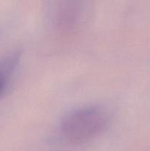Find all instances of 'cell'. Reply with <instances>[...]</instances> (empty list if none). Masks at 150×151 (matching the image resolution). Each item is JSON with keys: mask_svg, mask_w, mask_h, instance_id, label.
<instances>
[{"mask_svg": "<svg viewBox=\"0 0 150 151\" xmlns=\"http://www.w3.org/2000/svg\"><path fill=\"white\" fill-rule=\"evenodd\" d=\"M108 123L109 115L103 108L87 106L65 116L60 124V131L69 142L82 144L100 135Z\"/></svg>", "mask_w": 150, "mask_h": 151, "instance_id": "1", "label": "cell"}, {"mask_svg": "<svg viewBox=\"0 0 150 151\" xmlns=\"http://www.w3.org/2000/svg\"><path fill=\"white\" fill-rule=\"evenodd\" d=\"M78 8L74 5L61 7L56 16L57 24L62 27H70L78 19Z\"/></svg>", "mask_w": 150, "mask_h": 151, "instance_id": "2", "label": "cell"}, {"mask_svg": "<svg viewBox=\"0 0 150 151\" xmlns=\"http://www.w3.org/2000/svg\"><path fill=\"white\" fill-rule=\"evenodd\" d=\"M3 86H4V81H3V78L0 76V92L2 90Z\"/></svg>", "mask_w": 150, "mask_h": 151, "instance_id": "3", "label": "cell"}]
</instances>
